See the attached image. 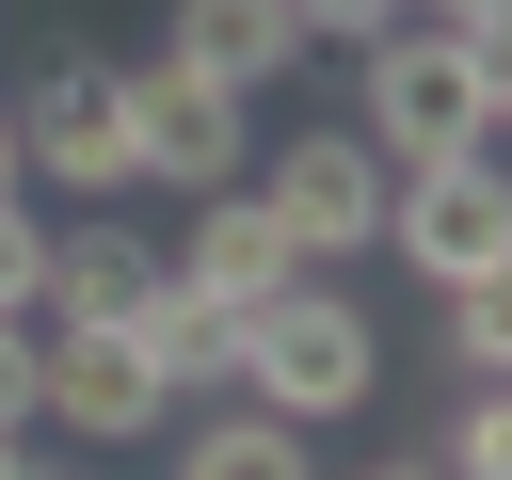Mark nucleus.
Returning a JSON list of instances; mask_svg holds the SVG:
<instances>
[{
    "mask_svg": "<svg viewBox=\"0 0 512 480\" xmlns=\"http://www.w3.org/2000/svg\"><path fill=\"white\" fill-rule=\"evenodd\" d=\"M288 16H304V48H368V32H400L416 0H288Z\"/></svg>",
    "mask_w": 512,
    "mask_h": 480,
    "instance_id": "nucleus-16",
    "label": "nucleus"
},
{
    "mask_svg": "<svg viewBox=\"0 0 512 480\" xmlns=\"http://www.w3.org/2000/svg\"><path fill=\"white\" fill-rule=\"evenodd\" d=\"M0 112H16V160H32L48 192H80V208L144 192V144H128V64H112V48H48Z\"/></svg>",
    "mask_w": 512,
    "mask_h": 480,
    "instance_id": "nucleus-3",
    "label": "nucleus"
},
{
    "mask_svg": "<svg viewBox=\"0 0 512 480\" xmlns=\"http://www.w3.org/2000/svg\"><path fill=\"white\" fill-rule=\"evenodd\" d=\"M176 480H320V448H304L288 416L224 400V416H192V432H176Z\"/></svg>",
    "mask_w": 512,
    "mask_h": 480,
    "instance_id": "nucleus-12",
    "label": "nucleus"
},
{
    "mask_svg": "<svg viewBox=\"0 0 512 480\" xmlns=\"http://www.w3.org/2000/svg\"><path fill=\"white\" fill-rule=\"evenodd\" d=\"M432 304H448V368L464 384H512V256L464 272V288H432Z\"/></svg>",
    "mask_w": 512,
    "mask_h": 480,
    "instance_id": "nucleus-13",
    "label": "nucleus"
},
{
    "mask_svg": "<svg viewBox=\"0 0 512 480\" xmlns=\"http://www.w3.org/2000/svg\"><path fill=\"white\" fill-rule=\"evenodd\" d=\"M368 384H384V320H368L352 288H320V272H304L288 304H256V320H240V400H256V416L320 432V416H352Z\"/></svg>",
    "mask_w": 512,
    "mask_h": 480,
    "instance_id": "nucleus-1",
    "label": "nucleus"
},
{
    "mask_svg": "<svg viewBox=\"0 0 512 480\" xmlns=\"http://www.w3.org/2000/svg\"><path fill=\"white\" fill-rule=\"evenodd\" d=\"M0 320H48V224H32V192H0Z\"/></svg>",
    "mask_w": 512,
    "mask_h": 480,
    "instance_id": "nucleus-15",
    "label": "nucleus"
},
{
    "mask_svg": "<svg viewBox=\"0 0 512 480\" xmlns=\"http://www.w3.org/2000/svg\"><path fill=\"white\" fill-rule=\"evenodd\" d=\"M0 192H32V160H16V112H0Z\"/></svg>",
    "mask_w": 512,
    "mask_h": 480,
    "instance_id": "nucleus-21",
    "label": "nucleus"
},
{
    "mask_svg": "<svg viewBox=\"0 0 512 480\" xmlns=\"http://www.w3.org/2000/svg\"><path fill=\"white\" fill-rule=\"evenodd\" d=\"M416 16H432V32H464V48H480V64H496V48H512V0H416Z\"/></svg>",
    "mask_w": 512,
    "mask_h": 480,
    "instance_id": "nucleus-18",
    "label": "nucleus"
},
{
    "mask_svg": "<svg viewBox=\"0 0 512 480\" xmlns=\"http://www.w3.org/2000/svg\"><path fill=\"white\" fill-rule=\"evenodd\" d=\"M176 64L224 80V96H272V80L304 64V16H288V0H176Z\"/></svg>",
    "mask_w": 512,
    "mask_h": 480,
    "instance_id": "nucleus-10",
    "label": "nucleus"
},
{
    "mask_svg": "<svg viewBox=\"0 0 512 480\" xmlns=\"http://www.w3.org/2000/svg\"><path fill=\"white\" fill-rule=\"evenodd\" d=\"M128 144H144L160 192H240V160H256V96H224V80H192V64L160 48V64H128Z\"/></svg>",
    "mask_w": 512,
    "mask_h": 480,
    "instance_id": "nucleus-6",
    "label": "nucleus"
},
{
    "mask_svg": "<svg viewBox=\"0 0 512 480\" xmlns=\"http://www.w3.org/2000/svg\"><path fill=\"white\" fill-rule=\"evenodd\" d=\"M352 480H448V464H416V448H384V464H352Z\"/></svg>",
    "mask_w": 512,
    "mask_h": 480,
    "instance_id": "nucleus-20",
    "label": "nucleus"
},
{
    "mask_svg": "<svg viewBox=\"0 0 512 480\" xmlns=\"http://www.w3.org/2000/svg\"><path fill=\"white\" fill-rule=\"evenodd\" d=\"M160 272H176V256H144V224H112V208L48 224V320H144Z\"/></svg>",
    "mask_w": 512,
    "mask_h": 480,
    "instance_id": "nucleus-9",
    "label": "nucleus"
},
{
    "mask_svg": "<svg viewBox=\"0 0 512 480\" xmlns=\"http://www.w3.org/2000/svg\"><path fill=\"white\" fill-rule=\"evenodd\" d=\"M480 128H496V144H512V48H496V64H480Z\"/></svg>",
    "mask_w": 512,
    "mask_h": 480,
    "instance_id": "nucleus-19",
    "label": "nucleus"
},
{
    "mask_svg": "<svg viewBox=\"0 0 512 480\" xmlns=\"http://www.w3.org/2000/svg\"><path fill=\"white\" fill-rule=\"evenodd\" d=\"M352 64H368V80H352V128L384 144V176H432V160L496 144V128H480V48H464V32L400 16V32H368Z\"/></svg>",
    "mask_w": 512,
    "mask_h": 480,
    "instance_id": "nucleus-2",
    "label": "nucleus"
},
{
    "mask_svg": "<svg viewBox=\"0 0 512 480\" xmlns=\"http://www.w3.org/2000/svg\"><path fill=\"white\" fill-rule=\"evenodd\" d=\"M128 336H144V368H160V384H176V400H192V384H240V304H208V288H192V272H160V288H144V320H128Z\"/></svg>",
    "mask_w": 512,
    "mask_h": 480,
    "instance_id": "nucleus-11",
    "label": "nucleus"
},
{
    "mask_svg": "<svg viewBox=\"0 0 512 480\" xmlns=\"http://www.w3.org/2000/svg\"><path fill=\"white\" fill-rule=\"evenodd\" d=\"M256 192H272V224L304 240V272H320V256H384V208H400V176H384L368 128H288Z\"/></svg>",
    "mask_w": 512,
    "mask_h": 480,
    "instance_id": "nucleus-5",
    "label": "nucleus"
},
{
    "mask_svg": "<svg viewBox=\"0 0 512 480\" xmlns=\"http://www.w3.org/2000/svg\"><path fill=\"white\" fill-rule=\"evenodd\" d=\"M32 400H48V432H80V448H144V432L176 416V384L144 368L128 320H32Z\"/></svg>",
    "mask_w": 512,
    "mask_h": 480,
    "instance_id": "nucleus-4",
    "label": "nucleus"
},
{
    "mask_svg": "<svg viewBox=\"0 0 512 480\" xmlns=\"http://www.w3.org/2000/svg\"><path fill=\"white\" fill-rule=\"evenodd\" d=\"M384 240L432 272V288H464V272H496L512 256V160L496 144H464V160H432V176H400V208H384Z\"/></svg>",
    "mask_w": 512,
    "mask_h": 480,
    "instance_id": "nucleus-7",
    "label": "nucleus"
},
{
    "mask_svg": "<svg viewBox=\"0 0 512 480\" xmlns=\"http://www.w3.org/2000/svg\"><path fill=\"white\" fill-rule=\"evenodd\" d=\"M48 400H32V320H0V448H32Z\"/></svg>",
    "mask_w": 512,
    "mask_h": 480,
    "instance_id": "nucleus-17",
    "label": "nucleus"
},
{
    "mask_svg": "<svg viewBox=\"0 0 512 480\" xmlns=\"http://www.w3.org/2000/svg\"><path fill=\"white\" fill-rule=\"evenodd\" d=\"M0 480H64V464H32V448H0Z\"/></svg>",
    "mask_w": 512,
    "mask_h": 480,
    "instance_id": "nucleus-22",
    "label": "nucleus"
},
{
    "mask_svg": "<svg viewBox=\"0 0 512 480\" xmlns=\"http://www.w3.org/2000/svg\"><path fill=\"white\" fill-rule=\"evenodd\" d=\"M176 272H192L208 304H240V320H256V304H288V288H304V240H288V224H272V192L240 176V192H192Z\"/></svg>",
    "mask_w": 512,
    "mask_h": 480,
    "instance_id": "nucleus-8",
    "label": "nucleus"
},
{
    "mask_svg": "<svg viewBox=\"0 0 512 480\" xmlns=\"http://www.w3.org/2000/svg\"><path fill=\"white\" fill-rule=\"evenodd\" d=\"M432 464H448V480H512V384H464V416H448Z\"/></svg>",
    "mask_w": 512,
    "mask_h": 480,
    "instance_id": "nucleus-14",
    "label": "nucleus"
}]
</instances>
